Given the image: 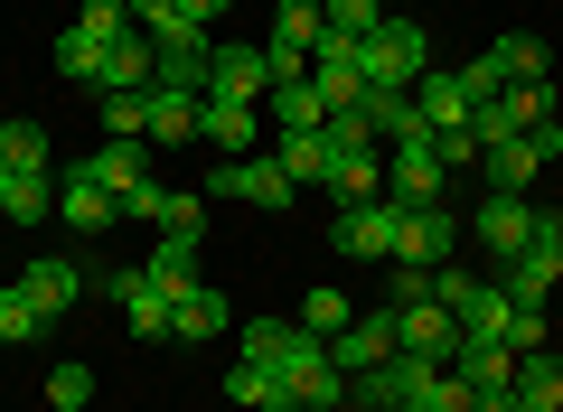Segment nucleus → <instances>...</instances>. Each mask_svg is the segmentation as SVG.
Wrapping results in <instances>:
<instances>
[{
  "instance_id": "nucleus-33",
  "label": "nucleus",
  "mask_w": 563,
  "mask_h": 412,
  "mask_svg": "<svg viewBox=\"0 0 563 412\" xmlns=\"http://www.w3.org/2000/svg\"><path fill=\"white\" fill-rule=\"evenodd\" d=\"M488 57L507 66V85H526V76H544V66H554V57H544V38H536V29H507V38L488 47Z\"/></svg>"
},
{
  "instance_id": "nucleus-7",
  "label": "nucleus",
  "mask_w": 563,
  "mask_h": 412,
  "mask_svg": "<svg viewBox=\"0 0 563 412\" xmlns=\"http://www.w3.org/2000/svg\"><path fill=\"white\" fill-rule=\"evenodd\" d=\"M451 254H461V225H451V207H404V225H395V263L442 272Z\"/></svg>"
},
{
  "instance_id": "nucleus-30",
  "label": "nucleus",
  "mask_w": 563,
  "mask_h": 412,
  "mask_svg": "<svg viewBox=\"0 0 563 412\" xmlns=\"http://www.w3.org/2000/svg\"><path fill=\"white\" fill-rule=\"evenodd\" d=\"M282 169H291V188H329V132H282Z\"/></svg>"
},
{
  "instance_id": "nucleus-18",
  "label": "nucleus",
  "mask_w": 563,
  "mask_h": 412,
  "mask_svg": "<svg viewBox=\"0 0 563 412\" xmlns=\"http://www.w3.org/2000/svg\"><path fill=\"white\" fill-rule=\"evenodd\" d=\"M151 76H161V47H151V29H122V38L103 47V94H151Z\"/></svg>"
},
{
  "instance_id": "nucleus-17",
  "label": "nucleus",
  "mask_w": 563,
  "mask_h": 412,
  "mask_svg": "<svg viewBox=\"0 0 563 412\" xmlns=\"http://www.w3.org/2000/svg\"><path fill=\"white\" fill-rule=\"evenodd\" d=\"M536 169H544V151H536L526 132H507V141H488V151H479L488 197H526V188H536Z\"/></svg>"
},
{
  "instance_id": "nucleus-23",
  "label": "nucleus",
  "mask_w": 563,
  "mask_h": 412,
  "mask_svg": "<svg viewBox=\"0 0 563 412\" xmlns=\"http://www.w3.org/2000/svg\"><path fill=\"white\" fill-rule=\"evenodd\" d=\"M357 122H366V141H422V113H413V94H404V85H366Z\"/></svg>"
},
{
  "instance_id": "nucleus-25",
  "label": "nucleus",
  "mask_w": 563,
  "mask_h": 412,
  "mask_svg": "<svg viewBox=\"0 0 563 412\" xmlns=\"http://www.w3.org/2000/svg\"><path fill=\"white\" fill-rule=\"evenodd\" d=\"M329 197H339V207L385 197V159H376V151H329Z\"/></svg>"
},
{
  "instance_id": "nucleus-32",
  "label": "nucleus",
  "mask_w": 563,
  "mask_h": 412,
  "mask_svg": "<svg viewBox=\"0 0 563 412\" xmlns=\"http://www.w3.org/2000/svg\"><path fill=\"white\" fill-rule=\"evenodd\" d=\"M57 76H66V85H95V94H103V38L66 29V38H57Z\"/></svg>"
},
{
  "instance_id": "nucleus-10",
  "label": "nucleus",
  "mask_w": 563,
  "mask_h": 412,
  "mask_svg": "<svg viewBox=\"0 0 563 412\" xmlns=\"http://www.w3.org/2000/svg\"><path fill=\"white\" fill-rule=\"evenodd\" d=\"M395 347H404V356H432V366H451V356H461V319H451L442 300H413V310H395Z\"/></svg>"
},
{
  "instance_id": "nucleus-40",
  "label": "nucleus",
  "mask_w": 563,
  "mask_h": 412,
  "mask_svg": "<svg viewBox=\"0 0 563 412\" xmlns=\"http://www.w3.org/2000/svg\"><path fill=\"white\" fill-rule=\"evenodd\" d=\"M38 329H47V319H38V300H29L20 281H10V291H0V337H10V347H29Z\"/></svg>"
},
{
  "instance_id": "nucleus-27",
  "label": "nucleus",
  "mask_w": 563,
  "mask_h": 412,
  "mask_svg": "<svg viewBox=\"0 0 563 412\" xmlns=\"http://www.w3.org/2000/svg\"><path fill=\"white\" fill-rule=\"evenodd\" d=\"M85 169H95L113 197H132L141 178H151V141H103V151H85Z\"/></svg>"
},
{
  "instance_id": "nucleus-44",
  "label": "nucleus",
  "mask_w": 563,
  "mask_h": 412,
  "mask_svg": "<svg viewBox=\"0 0 563 412\" xmlns=\"http://www.w3.org/2000/svg\"><path fill=\"white\" fill-rule=\"evenodd\" d=\"M461 85H470V103H488V94H507V66H498V57H470Z\"/></svg>"
},
{
  "instance_id": "nucleus-9",
  "label": "nucleus",
  "mask_w": 563,
  "mask_h": 412,
  "mask_svg": "<svg viewBox=\"0 0 563 412\" xmlns=\"http://www.w3.org/2000/svg\"><path fill=\"white\" fill-rule=\"evenodd\" d=\"M225 197L282 207V197H291V169H282V159H217V169H207V207H225Z\"/></svg>"
},
{
  "instance_id": "nucleus-36",
  "label": "nucleus",
  "mask_w": 563,
  "mask_h": 412,
  "mask_svg": "<svg viewBox=\"0 0 563 412\" xmlns=\"http://www.w3.org/2000/svg\"><path fill=\"white\" fill-rule=\"evenodd\" d=\"M47 403H57V412H85V403H95V366L57 356V375H47Z\"/></svg>"
},
{
  "instance_id": "nucleus-16",
  "label": "nucleus",
  "mask_w": 563,
  "mask_h": 412,
  "mask_svg": "<svg viewBox=\"0 0 563 412\" xmlns=\"http://www.w3.org/2000/svg\"><path fill=\"white\" fill-rule=\"evenodd\" d=\"M198 141H207V151H225V159H254L263 103H198Z\"/></svg>"
},
{
  "instance_id": "nucleus-14",
  "label": "nucleus",
  "mask_w": 563,
  "mask_h": 412,
  "mask_svg": "<svg viewBox=\"0 0 563 412\" xmlns=\"http://www.w3.org/2000/svg\"><path fill=\"white\" fill-rule=\"evenodd\" d=\"M263 94H273L263 47H217V66H207V103H263Z\"/></svg>"
},
{
  "instance_id": "nucleus-11",
  "label": "nucleus",
  "mask_w": 563,
  "mask_h": 412,
  "mask_svg": "<svg viewBox=\"0 0 563 412\" xmlns=\"http://www.w3.org/2000/svg\"><path fill=\"white\" fill-rule=\"evenodd\" d=\"M57 216L76 225V235H103V225L122 216V197H113V188H103V178L76 159V169H57Z\"/></svg>"
},
{
  "instance_id": "nucleus-41",
  "label": "nucleus",
  "mask_w": 563,
  "mask_h": 412,
  "mask_svg": "<svg viewBox=\"0 0 563 412\" xmlns=\"http://www.w3.org/2000/svg\"><path fill=\"white\" fill-rule=\"evenodd\" d=\"M76 29H85V38H103V47H113L122 29H141V20H132V0H85V10H76Z\"/></svg>"
},
{
  "instance_id": "nucleus-49",
  "label": "nucleus",
  "mask_w": 563,
  "mask_h": 412,
  "mask_svg": "<svg viewBox=\"0 0 563 412\" xmlns=\"http://www.w3.org/2000/svg\"><path fill=\"white\" fill-rule=\"evenodd\" d=\"M0 207H10V169H0Z\"/></svg>"
},
{
  "instance_id": "nucleus-3",
  "label": "nucleus",
  "mask_w": 563,
  "mask_h": 412,
  "mask_svg": "<svg viewBox=\"0 0 563 412\" xmlns=\"http://www.w3.org/2000/svg\"><path fill=\"white\" fill-rule=\"evenodd\" d=\"M554 281H563V207H536V244H526V254L498 272V291L544 310V300H554Z\"/></svg>"
},
{
  "instance_id": "nucleus-1",
  "label": "nucleus",
  "mask_w": 563,
  "mask_h": 412,
  "mask_svg": "<svg viewBox=\"0 0 563 412\" xmlns=\"http://www.w3.org/2000/svg\"><path fill=\"white\" fill-rule=\"evenodd\" d=\"M442 375H451V366H432V356H404V347H395L385 366L347 375V403H357V412H432Z\"/></svg>"
},
{
  "instance_id": "nucleus-13",
  "label": "nucleus",
  "mask_w": 563,
  "mask_h": 412,
  "mask_svg": "<svg viewBox=\"0 0 563 412\" xmlns=\"http://www.w3.org/2000/svg\"><path fill=\"white\" fill-rule=\"evenodd\" d=\"M470 235H479L488 254H498V272H507V263L536 244V207H526V197H488L479 216H470Z\"/></svg>"
},
{
  "instance_id": "nucleus-47",
  "label": "nucleus",
  "mask_w": 563,
  "mask_h": 412,
  "mask_svg": "<svg viewBox=\"0 0 563 412\" xmlns=\"http://www.w3.org/2000/svg\"><path fill=\"white\" fill-rule=\"evenodd\" d=\"M132 20H141V29H151V20H169V0H132Z\"/></svg>"
},
{
  "instance_id": "nucleus-34",
  "label": "nucleus",
  "mask_w": 563,
  "mask_h": 412,
  "mask_svg": "<svg viewBox=\"0 0 563 412\" xmlns=\"http://www.w3.org/2000/svg\"><path fill=\"white\" fill-rule=\"evenodd\" d=\"M10 225H47L57 216V178H10V207H0Z\"/></svg>"
},
{
  "instance_id": "nucleus-24",
  "label": "nucleus",
  "mask_w": 563,
  "mask_h": 412,
  "mask_svg": "<svg viewBox=\"0 0 563 412\" xmlns=\"http://www.w3.org/2000/svg\"><path fill=\"white\" fill-rule=\"evenodd\" d=\"M263 113H273V132H320L329 103H320V85H310V76H282L273 94H263Z\"/></svg>"
},
{
  "instance_id": "nucleus-43",
  "label": "nucleus",
  "mask_w": 563,
  "mask_h": 412,
  "mask_svg": "<svg viewBox=\"0 0 563 412\" xmlns=\"http://www.w3.org/2000/svg\"><path fill=\"white\" fill-rule=\"evenodd\" d=\"M442 169H479V132H422Z\"/></svg>"
},
{
  "instance_id": "nucleus-8",
  "label": "nucleus",
  "mask_w": 563,
  "mask_h": 412,
  "mask_svg": "<svg viewBox=\"0 0 563 412\" xmlns=\"http://www.w3.org/2000/svg\"><path fill=\"white\" fill-rule=\"evenodd\" d=\"M244 356H254V366H273V375H291V366H310V356L329 347V337H310L301 319H244Z\"/></svg>"
},
{
  "instance_id": "nucleus-26",
  "label": "nucleus",
  "mask_w": 563,
  "mask_h": 412,
  "mask_svg": "<svg viewBox=\"0 0 563 412\" xmlns=\"http://www.w3.org/2000/svg\"><path fill=\"white\" fill-rule=\"evenodd\" d=\"M0 169L10 178H57V151H47L38 122H0Z\"/></svg>"
},
{
  "instance_id": "nucleus-37",
  "label": "nucleus",
  "mask_w": 563,
  "mask_h": 412,
  "mask_svg": "<svg viewBox=\"0 0 563 412\" xmlns=\"http://www.w3.org/2000/svg\"><path fill=\"white\" fill-rule=\"evenodd\" d=\"M498 347H507V356L544 347V310H536V300H507V319H498Z\"/></svg>"
},
{
  "instance_id": "nucleus-21",
  "label": "nucleus",
  "mask_w": 563,
  "mask_h": 412,
  "mask_svg": "<svg viewBox=\"0 0 563 412\" xmlns=\"http://www.w3.org/2000/svg\"><path fill=\"white\" fill-rule=\"evenodd\" d=\"M85 281H95V272H76L66 254H38V263L20 272V291L38 300V319H57V310H76V300H85Z\"/></svg>"
},
{
  "instance_id": "nucleus-28",
  "label": "nucleus",
  "mask_w": 563,
  "mask_h": 412,
  "mask_svg": "<svg viewBox=\"0 0 563 412\" xmlns=\"http://www.w3.org/2000/svg\"><path fill=\"white\" fill-rule=\"evenodd\" d=\"M217 329H235V310H225L217 281H198L188 300H169V337H217Z\"/></svg>"
},
{
  "instance_id": "nucleus-5",
  "label": "nucleus",
  "mask_w": 563,
  "mask_h": 412,
  "mask_svg": "<svg viewBox=\"0 0 563 412\" xmlns=\"http://www.w3.org/2000/svg\"><path fill=\"white\" fill-rule=\"evenodd\" d=\"M122 216L161 225V235H207V197H198V188H161V178H141V188L122 197Z\"/></svg>"
},
{
  "instance_id": "nucleus-2",
  "label": "nucleus",
  "mask_w": 563,
  "mask_h": 412,
  "mask_svg": "<svg viewBox=\"0 0 563 412\" xmlns=\"http://www.w3.org/2000/svg\"><path fill=\"white\" fill-rule=\"evenodd\" d=\"M357 66H366V85H404V94H413V76L432 66V29L422 20H376L357 38Z\"/></svg>"
},
{
  "instance_id": "nucleus-19",
  "label": "nucleus",
  "mask_w": 563,
  "mask_h": 412,
  "mask_svg": "<svg viewBox=\"0 0 563 412\" xmlns=\"http://www.w3.org/2000/svg\"><path fill=\"white\" fill-rule=\"evenodd\" d=\"M141 141H151V151H188V141H198V94H161V85H151V94H141Z\"/></svg>"
},
{
  "instance_id": "nucleus-38",
  "label": "nucleus",
  "mask_w": 563,
  "mask_h": 412,
  "mask_svg": "<svg viewBox=\"0 0 563 412\" xmlns=\"http://www.w3.org/2000/svg\"><path fill=\"white\" fill-rule=\"evenodd\" d=\"M207 66H217V47H207V57H161V76H151V85H161V94H198V103H207Z\"/></svg>"
},
{
  "instance_id": "nucleus-22",
  "label": "nucleus",
  "mask_w": 563,
  "mask_h": 412,
  "mask_svg": "<svg viewBox=\"0 0 563 412\" xmlns=\"http://www.w3.org/2000/svg\"><path fill=\"white\" fill-rule=\"evenodd\" d=\"M198 254H207V235H161L151 263H141V281H161L169 300H188V291H198Z\"/></svg>"
},
{
  "instance_id": "nucleus-45",
  "label": "nucleus",
  "mask_w": 563,
  "mask_h": 412,
  "mask_svg": "<svg viewBox=\"0 0 563 412\" xmlns=\"http://www.w3.org/2000/svg\"><path fill=\"white\" fill-rule=\"evenodd\" d=\"M103 132H113V141H141V94H103Z\"/></svg>"
},
{
  "instance_id": "nucleus-12",
  "label": "nucleus",
  "mask_w": 563,
  "mask_h": 412,
  "mask_svg": "<svg viewBox=\"0 0 563 412\" xmlns=\"http://www.w3.org/2000/svg\"><path fill=\"white\" fill-rule=\"evenodd\" d=\"M413 113H422V132H470V85H461V66H422V76H413Z\"/></svg>"
},
{
  "instance_id": "nucleus-20",
  "label": "nucleus",
  "mask_w": 563,
  "mask_h": 412,
  "mask_svg": "<svg viewBox=\"0 0 563 412\" xmlns=\"http://www.w3.org/2000/svg\"><path fill=\"white\" fill-rule=\"evenodd\" d=\"M451 375H461L470 393H507V385H517V356H507L498 337H479V329H461V356H451Z\"/></svg>"
},
{
  "instance_id": "nucleus-35",
  "label": "nucleus",
  "mask_w": 563,
  "mask_h": 412,
  "mask_svg": "<svg viewBox=\"0 0 563 412\" xmlns=\"http://www.w3.org/2000/svg\"><path fill=\"white\" fill-rule=\"evenodd\" d=\"M517 393H536V403H554V412H563V356L526 347V356H517Z\"/></svg>"
},
{
  "instance_id": "nucleus-46",
  "label": "nucleus",
  "mask_w": 563,
  "mask_h": 412,
  "mask_svg": "<svg viewBox=\"0 0 563 412\" xmlns=\"http://www.w3.org/2000/svg\"><path fill=\"white\" fill-rule=\"evenodd\" d=\"M169 10H179V20H198V29H207V20H225V10H235V0H169Z\"/></svg>"
},
{
  "instance_id": "nucleus-42",
  "label": "nucleus",
  "mask_w": 563,
  "mask_h": 412,
  "mask_svg": "<svg viewBox=\"0 0 563 412\" xmlns=\"http://www.w3.org/2000/svg\"><path fill=\"white\" fill-rule=\"evenodd\" d=\"M329 10V29H339V38H366V29L385 20V0H320Z\"/></svg>"
},
{
  "instance_id": "nucleus-15",
  "label": "nucleus",
  "mask_w": 563,
  "mask_h": 412,
  "mask_svg": "<svg viewBox=\"0 0 563 412\" xmlns=\"http://www.w3.org/2000/svg\"><path fill=\"white\" fill-rule=\"evenodd\" d=\"M395 356V310H366V319H347L339 337H329V366L339 375H366V366H385Z\"/></svg>"
},
{
  "instance_id": "nucleus-39",
  "label": "nucleus",
  "mask_w": 563,
  "mask_h": 412,
  "mask_svg": "<svg viewBox=\"0 0 563 412\" xmlns=\"http://www.w3.org/2000/svg\"><path fill=\"white\" fill-rule=\"evenodd\" d=\"M347 319H357V310H347V291H301V329L310 337H339Z\"/></svg>"
},
{
  "instance_id": "nucleus-31",
  "label": "nucleus",
  "mask_w": 563,
  "mask_h": 412,
  "mask_svg": "<svg viewBox=\"0 0 563 412\" xmlns=\"http://www.w3.org/2000/svg\"><path fill=\"white\" fill-rule=\"evenodd\" d=\"M225 403L273 412V403H282V375H273V366H254V356H235V366H225Z\"/></svg>"
},
{
  "instance_id": "nucleus-6",
  "label": "nucleus",
  "mask_w": 563,
  "mask_h": 412,
  "mask_svg": "<svg viewBox=\"0 0 563 412\" xmlns=\"http://www.w3.org/2000/svg\"><path fill=\"white\" fill-rule=\"evenodd\" d=\"M442 188H451V169L432 159V141H395V159H385V197H395V207H442Z\"/></svg>"
},
{
  "instance_id": "nucleus-4",
  "label": "nucleus",
  "mask_w": 563,
  "mask_h": 412,
  "mask_svg": "<svg viewBox=\"0 0 563 412\" xmlns=\"http://www.w3.org/2000/svg\"><path fill=\"white\" fill-rule=\"evenodd\" d=\"M395 225H404L395 197H366V207H339V216H329V244H339L347 263H395Z\"/></svg>"
},
{
  "instance_id": "nucleus-29",
  "label": "nucleus",
  "mask_w": 563,
  "mask_h": 412,
  "mask_svg": "<svg viewBox=\"0 0 563 412\" xmlns=\"http://www.w3.org/2000/svg\"><path fill=\"white\" fill-rule=\"evenodd\" d=\"M282 393H291V403H310V412H339V403H347V375L329 366V347H320L310 366H291V375H282Z\"/></svg>"
},
{
  "instance_id": "nucleus-48",
  "label": "nucleus",
  "mask_w": 563,
  "mask_h": 412,
  "mask_svg": "<svg viewBox=\"0 0 563 412\" xmlns=\"http://www.w3.org/2000/svg\"><path fill=\"white\" fill-rule=\"evenodd\" d=\"M273 412H310V403H291V393H282V403H273Z\"/></svg>"
}]
</instances>
